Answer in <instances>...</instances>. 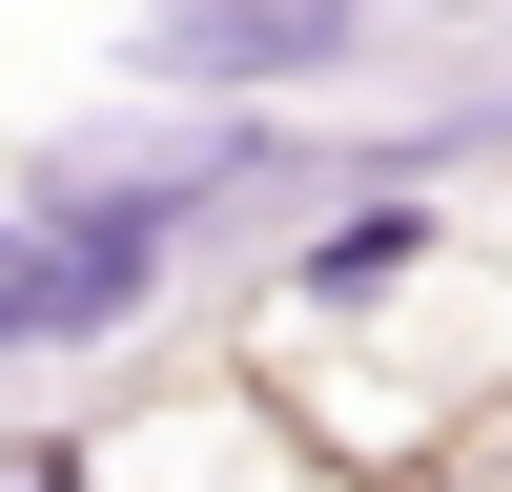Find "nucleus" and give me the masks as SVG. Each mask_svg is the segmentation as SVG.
<instances>
[{"label":"nucleus","instance_id":"1","mask_svg":"<svg viewBox=\"0 0 512 492\" xmlns=\"http://www.w3.org/2000/svg\"><path fill=\"white\" fill-rule=\"evenodd\" d=\"M431 267H451V164H369L328 226L267 246V308H246V328H267V349H287V328H369V308H410Z\"/></svg>","mask_w":512,"mask_h":492},{"label":"nucleus","instance_id":"2","mask_svg":"<svg viewBox=\"0 0 512 492\" xmlns=\"http://www.w3.org/2000/svg\"><path fill=\"white\" fill-rule=\"evenodd\" d=\"M492 410H512V308H492Z\"/></svg>","mask_w":512,"mask_h":492}]
</instances>
